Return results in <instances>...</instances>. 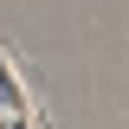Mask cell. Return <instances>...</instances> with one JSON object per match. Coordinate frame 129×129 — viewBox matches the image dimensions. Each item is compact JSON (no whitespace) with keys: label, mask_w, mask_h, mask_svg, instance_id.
<instances>
[{"label":"cell","mask_w":129,"mask_h":129,"mask_svg":"<svg viewBox=\"0 0 129 129\" xmlns=\"http://www.w3.org/2000/svg\"><path fill=\"white\" fill-rule=\"evenodd\" d=\"M0 110H39V97H32L26 71L13 64V52L0 45Z\"/></svg>","instance_id":"obj_1"}]
</instances>
